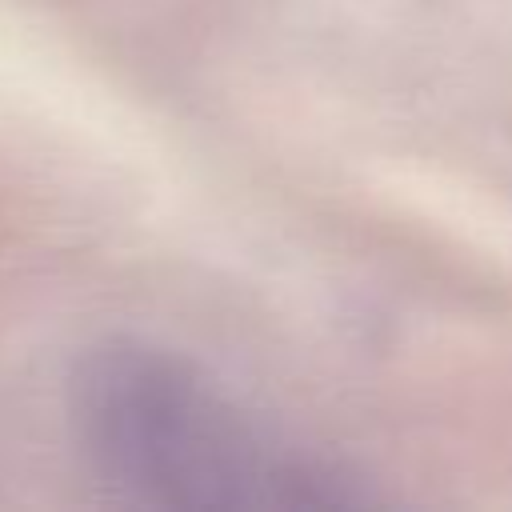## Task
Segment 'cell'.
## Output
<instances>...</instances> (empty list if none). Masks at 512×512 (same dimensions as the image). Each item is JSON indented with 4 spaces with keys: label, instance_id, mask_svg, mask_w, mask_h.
<instances>
[{
    "label": "cell",
    "instance_id": "cell-1",
    "mask_svg": "<svg viewBox=\"0 0 512 512\" xmlns=\"http://www.w3.org/2000/svg\"><path fill=\"white\" fill-rule=\"evenodd\" d=\"M68 420L88 464L152 508L312 512L368 500L340 464L148 340L108 336L84 348L68 376Z\"/></svg>",
    "mask_w": 512,
    "mask_h": 512
}]
</instances>
